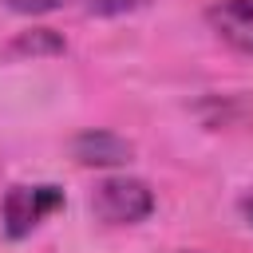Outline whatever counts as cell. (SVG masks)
<instances>
[{
	"mask_svg": "<svg viewBox=\"0 0 253 253\" xmlns=\"http://www.w3.org/2000/svg\"><path fill=\"white\" fill-rule=\"evenodd\" d=\"M91 210L107 225H134V221L150 217L154 194L138 178H103L91 194Z\"/></svg>",
	"mask_w": 253,
	"mask_h": 253,
	"instance_id": "obj_1",
	"label": "cell"
},
{
	"mask_svg": "<svg viewBox=\"0 0 253 253\" xmlns=\"http://www.w3.org/2000/svg\"><path fill=\"white\" fill-rule=\"evenodd\" d=\"M59 206H63V190L59 186H12L4 194V206H0L4 233L8 237H28Z\"/></svg>",
	"mask_w": 253,
	"mask_h": 253,
	"instance_id": "obj_2",
	"label": "cell"
},
{
	"mask_svg": "<svg viewBox=\"0 0 253 253\" xmlns=\"http://www.w3.org/2000/svg\"><path fill=\"white\" fill-rule=\"evenodd\" d=\"M206 20L229 47L253 55V0H217Z\"/></svg>",
	"mask_w": 253,
	"mask_h": 253,
	"instance_id": "obj_3",
	"label": "cell"
},
{
	"mask_svg": "<svg viewBox=\"0 0 253 253\" xmlns=\"http://www.w3.org/2000/svg\"><path fill=\"white\" fill-rule=\"evenodd\" d=\"M71 154L83 166H123V162H130V142L111 130H83L71 142Z\"/></svg>",
	"mask_w": 253,
	"mask_h": 253,
	"instance_id": "obj_4",
	"label": "cell"
},
{
	"mask_svg": "<svg viewBox=\"0 0 253 253\" xmlns=\"http://www.w3.org/2000/svg\"><path fill=\"white\" fill-rule=\"evenodd\" d=\"M40 51L55 55V51H63V40H59V36H51L47 28H40V32H32V36H20V40L12 43V55H40Z\"/></svg>",
	"mask_w": 253,
	"mask_h": 253,
	"instance_id": "obj_5",
	"label": "cell"
},
{
	"mask_svg": "<svg viewBox=\"0 0 253 253\" xmlns=\"http://www.w3.org/2000/svg\"><path fill=\"white\" fill-rule=\"evenodd\" d=\"M91 16H123V12H138L150 0H79Z\"/></svg>",
	"mask_w": 253,
	"mask_h": 253,
	"instance_id": "obj_6",
	"label": "cell"
},
{
	"mask_svg": "<svg viewBox=\"0 0 253 253\" xmlns=\"http://www.w3.org/2000/svg\"><path fill=\"white\" fill-rule=\"evenodd\" d=\"M12 12H20V16H43V12H55V8H63V0H4Z\"/></svg>",
	"mask_w": 253,
	"mask_h": 253,
	"instance_id": "obj_7",
	"label": "cell"
},
{
	"mask_svg": "<svg viewBox=\"0 0 253 253\" xmlns=\"http://www.w3.org/2000/svg\"><path fill=\"white\" fill-rule=\"evenodd\" d=\"M241 213H245V217H249V221H253V190H249V194H245V198H241Z\"/></svg>",
	"mask_w": 253,
	"mask_h": 253,
	"instance_id": "obj_8",
	"label": "cell"
}]
</instances>
